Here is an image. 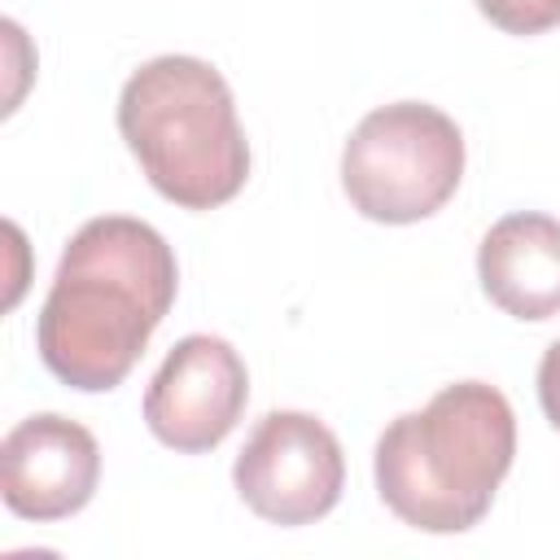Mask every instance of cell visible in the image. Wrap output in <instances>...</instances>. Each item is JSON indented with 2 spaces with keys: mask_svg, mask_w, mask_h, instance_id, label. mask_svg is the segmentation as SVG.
<instances>
[{
  "mask_svg": "<svg viewBox=\"0 0 560 560\" xmlns=\"http://www.w3.org/2000/svg\"><path fill=\"white\" fill-rule=\"evenodd\" d=\"M175 254L158 228L127 214L88 219L52 276L35 319L44 368L83 394L127 381L175 302Z\"/></svg>",
  "mask_w": 560,
  "mask_h": 560,
  "instance_id": "6da1fadb",
  "label": "cell"
},
{
  "mask_svg": "<svg viewBox=\"0 0 560 560\" xmlns=\"http://www.w3.org/2000/svg\"><path fill=\"white\" fill-rule=\"evenodd\" d=\"M101 481L96 438L57 411L26 416L0 442V490L22 521H61L88 508Z\"/></svg>",
  "mask_w": 560,
  "mask_h": 560,
  "instance_id": "52a82bcc",
  "label": "cell"
},
{
  "mask_svg": "<svg viewBox=\"0 0 560 560\" xmlns=\"http://www.w3.org/2000/svg\"><path fill=\"white\" fill-rule=\"evenodd\" d=\"M477 280L512 319L560 315V219L538 210L503 214L477 245Z\"/></svg>",
  "mask_w": 560,
  "mask_h": 560,
  "instance_id": "ba28073f",
  "label": "cell"
},
{
  "mask_svg": "<svg viewBox=\"0 0 560 560\" xmlns=\"http://www.w3.org/2000/svg\"><path fill=\"white\" fill-rule=\"evenodd\" d=\"M538 402H542V416L560 429V341H551L538 363Z\"/></svg>",
  "mask_w": 560,
  "mask_h": 560,
  "instance_id": "30bf717a",
  "label": "cell"
},
{
  "mask_svg": "<svg viewBox=\"0 0 560 560\" xmlns=\"http://www.w3.org/2000/svg\"><path fill=\"white\" fill-rule=\"evenodd\" d=\"M477 9L508 35H542L560 26V0H477Z\"/></svg>",
  "mask_w": 560,
  "mask_h": 560,
  "instance_id": "9c48e42d",
  "label": "cell"
},
{
  "mask_svg": "<svg viewBox=\"0 0 560 560\" xmlns=\"http://www.w3.org/2000/svg\"><path fill=\"white\" fill-rule=\"evenodd\" d=\"M245 508L271 525H311L328 516L346 486L337 433L311 411H267L232 464Z\"/></svg>",
  "mask_w": 560,
  "mask_h": 560,
  "instance_id": "5b68a950",
  "label": "cell"
},
{
  "mask_svg": "<svg viewBox=\"0 0 560 560\" xmlns=\"http://www.w3.org/2000/svg\"><path fill=\"white\" fill-rule=\"evenodd\" d=\"M245 398V359L223 337L192 332L175 341L162 368L153 372L144 394V424L162 446L179 455H201L236 429Z\"/></svg>",
  "mask_w": 560,
  "mask_h": 560,
  "instance_id": "8992f818",
  "label": "cell"
},
{
  "mask_svg": "<svg viewBox=\"0 0 560 560\" xmlns=\"http://www.w3.org/2000/svg\"><path fill=\"white\" fill-rule=\"evenodd\" d=\"M516 455L512 402L486 381H455L420 411L385 424L372 455L381 503L411 529L464 534L472 529Z\"/></svg>",
  "mask_w": 560,
  "mask_h": 560,
  "instance_id": "7a4b0ae2",
  "label": "cell"
},
{
  "mask_svg": "<svg viewBox=\"0 0 560 560\" xmlns=\"http://www.w3.org/2000/svg\"><path fill=\"white\" fill-rule=\"evenodd\" d=\"M459 179L464 136L424 101L372 109L341 149V188L372 223H420L455 197Z\"/></svg>",
  "mask_w": 560,
  "mask_h": 560,
  "instance_id": "277c9868",
  "label": "cell"
},
{
  "mask_svg": "<svg viewBox=\"0 0 560 560\" xmlns=\"http://www.w3.org/2000/svg\"><path fill=\"white\" fill-rule=\"evenodd\" d=\"M118 131L149 184L184 210H214L249 179L232 88L201 57L166 52L131 70L118 92Z\"/></svg>",
  "mask_w": 560,
  "mask_h": 560,
  "instance_id": "3957f363",
  "label": "cell"
}]
</instances>
